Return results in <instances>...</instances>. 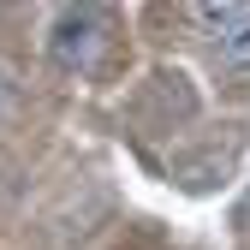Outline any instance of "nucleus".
<instances>
[{"instance_id":"nucleus-2","label":"nucleus","mask_w":250,"mask_h":250,"mask_svg":"<svg viewBox=\"0 0 250 250\" xmlns=\"http://www.w3.org/2000/svg\"><path fill=\"white\" fill-rule=\"evenodd\" d=\"M214 48H221L227 66H238V72L250 66V6H238V12H232V24L214 36Z\"/></svg>"},{"instance_id":"nucleus-4","label":"nucleus","mask_w":250,"mask_h":250,"mask_svg":"<svg viewBox=\"0 0 250 250\" xmlns=\"http://www.w3.org/2000/svg\"><path fill=\"white\" fill-rule=\"evenodd\" d=\"M244 214H250V191H244Z\"/></svg>"},{"instance_id":"nucleus-3","label":"nucleus","mask_w":250,"mask_h":250,"mask_svg":"<svg viewBox=\"0 0 250 250\" xmlns=\"http://www.w3.org/2000/svg\"><path fill=\"white\" fill-rule=\"evenodd\" d=\"M12 113H18V96H12V83H6V78H0V125H6Z\"/></svg>"},{"instance_id":"nucleus-1","label":"nucleus","mask_w":250,"mask_h":250,"mask_svg":"<svg viewBox=\"0 0 250 250\" xmlns=\"http://www.w3.org/2000/svg\"><path fill=\"white\" fill-rule=\"evenodd\" d=\"M113 36V12L107 6H54L48 12V66L54 72H66V78H83V72H96V60Z\"/></svg>"}]
</instances>
